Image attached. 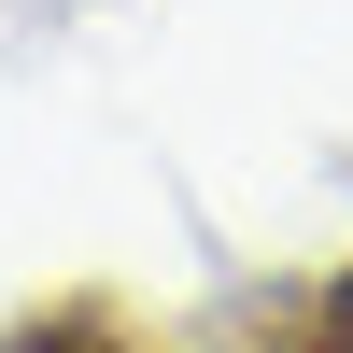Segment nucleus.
<instances>
[{
    "instance_id": "obj_1",
    "label": "nucleus",
    "mask_w": 353,
    "mask_h": 353,
    "mask_svg": "<svg viewBox=\"0 0 353 353\" xmlns=\"http://www.w3.org/2000/svg\"><path fill=\"white\" fill-rule=\"evenodd\" d=\"M241 353H353V269H339V283H311V297H283Z\"/></svg>"
},
{
    "instance_id": "obj_2",
    "label": "nucleus",
    "mask_w": 353,
    "mask_h": 353,
    "mask_svg": "<svg viewBox=\"0 0 353 353\" xmlns=\"http://www.w3.org/2000/svg\"><path fill=\"white\" fill-rule=\"evenodd\" d=\"M0 353H141V339H128V325H113V311H99V297H57V311H28V325H14V339H0Z\"/></svg>"
}]
</instances>
